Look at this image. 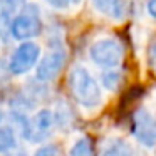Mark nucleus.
<instances>
[{
  "instance_id": "6",
  "label": "nucleus",
  "mask_w": 156,
  "mask_h": 156,
  "mask_svg": "<svg viewBox=\"0 0 156 156\" xmlns=\"http://www.w3.org/2000/svg\"><path fill=\"white\" fill-rule=\"evenodd\" d=\"M66 59H67V54H66L64 49H52L49 51L41 61L37 62V79L39 81H44V82H49V81H54L61 71L64 69L66 66Z\"/></svg>"
},
{
  "instance_id": "10",
  "label": "nucleus",
  "mask_w": 156,
  "mask_h": 156,
  "mask_svg": "<svg viewBox=\"0 0 156 156\" xmlns=\"http://www.w3.org/2000/svg\"><path fill=\"white\" fill-rule=\"evenodd\" d=\"M17 146V134L12 126H4L0 128V154L12 151Z\"/></svg>"
},
{
  "instance_id": "18",
  "label": "nucleus",
  "mask_w": 156,
  "mask_h": 156,
  "mask_svg": "<svg viewBox=\"0 0 156 156\" xmlns=\"http://www.w3.org/2000/svg\"><path fill=\"white\" fill-rule=\"evenodd\" d=\"M146 9H148V14L156 20V0H148V4H146Z\"/></svg>"
},
{
  "instance_id": "20",
  "label": "nucleus",
  "mask_w": 156,
  "mask_h": 156,
  "mask_svg": "<svg viewBox=\"0 0 156 156\" xmlns=\"http://www.w3.org/2000/svg\"><path fill=\"white\" fill-rule=\"evenodd\" d=\"M2 118H4V114H2V111H0V122H2Z\"/></svg>"
},
{
  "instance_id": "14",
  "label": "nucleus",
  "mask_w": 156,
  "mask_h": 156,
  "mask_svg": "<svg viewBox=\"0 0 156 156\" xmlns=\"http://www.w3.org/2000/svg\"><path fill=\"white\" fill-rule=\"evenodd\" d=\"M34 156H61V149L55 144H42L34 153Z\"/></svg>"
},
{
  "instance_id": "3",
  "label": "nucleus",
  "mask_w": 156,
  "mask_h": 156,
  "mask_svg": "<svg viewBox=\"0 0 156 156\" xmlns=\"http://www.w3.org/2000/svg\"><path fill=\"white\" fill-rule=\"evenodd\" d=\"M92 62L99 67L114 69L122 62L124 47L118 39H99L89 49Z\"/></svg>"
},
{
  "instance_id": "11",
  "label": "nucleus",
  "mask_w": 156,
  "mask_h": 156,
  "mask_svg": "<svg viewBox=\"0 0 156 156\" xmlns=\"http://www.w3.org/2000/svg\"><path fill=\"white\" fill-rule=\"evenodd\" d=\"M27 5V0H0V15L7 19H14L20 14V10Z\"/></svg>"
},
{
  "instance_id": "17",
  "label": "nucleus",
  "mask_w": 156,
  "mask_h": 156,
  "mask_svg": "<svg viewBox=\"0 0 156 156\" xmlns=\"http://www.w3.org/2000/svg\"><path fill=\"white\" fill-rule=\"evenodd\" d=\"M148 61H149V66L151 69L156 72V42H153L149 45V51H148Z\"/></svg>"
},
{
  "instance_id": "13",
  "label": "nucleus",
  "mask_w": 156,
  "mask_h": 156,
  "mask_svg": "<svg viewBox=\"0 0 156 156\" xmlns=\"http://www.w3.org/2000/svg\"><path fill=\"white\" fill-rule=\"evenodd\" d=\"M101 81H102V86H104L106 89L116 91V89L119 87V84H121V81H122V76H121V72L114 71V69H108V71L102 74Z\"/></svg>"
},
{
  "instance_id": "7",
  "label": "nucleus",
  "mask_w": 156,
  "mask_h": 156,
  "mask_svg": "<svg viewBox=\"0 0 156 156\" xmlns=\"http://www.w3.org/2000/svg\"><path fill=\"white\" fill-rule=\"evenodd\" d=\"M55 126V116L49 109H41L29 122L27 136L34 143H42L52 134Z\"/></svg>"
},
{
  "instance_id": "4",
  "label": "nucleus",
  "mask_w": 156,
  "mask_h": 156,
  "mask_svg": "<svg viewBox=\"0 0 156 156\" xmlns=\"http://www.w3.org/2000/svg\"><path fill=\"white\" fill-rule=\"evenodd\" d=\"M131 133L141 146H156V118L146 109H138L133 116Z\"/></svg>"
},
{
  "instance_id": "2",
  "label": "nucleus",
  "mask_w": 156,
  "mask_h": 156,
  "mask_svg": "<svg viewBox=\"0 0 156 156\" xmlns=\"http://www.w3.org/2000/svg\"><path fill=\"white\" fill-rule=\"evenodd\" d=\"M42 30L41 12L37 5H25L20 10V14L12 19L10 24V35L17 41H30L37 37Z\"/></svg>"
},
{
  "instance_id": "12",
  "label": "nucleus",
  "mask_w": 156,
  "mask_h": 156,
  "mask_svg": "<svg viewBox=\"0 0 156 156\" xmlns=\"http://www.w3.org/2000/svg\"><path fill=\"white\" fill-rule=\"evenodd\" d=\"M69 156H96L94 144L89 138H81L72 144Z\"/></svg>"
},
{
  "instance_id": "15",
  "label": "nucleus",
  "mask_w": 156,
  "mask_h": 156,
  "mask_svg": "<svg viewBox=\"0 0 156 156\" xmlns=\"http://www.w3.org/2000/svg\"><path fill=\"white\" fill-rule=\"evenodd\" d=\"M10 24H12L10 19L0 15V39L2 41H7L10 37Z\"/></svg>"
},
{
  "instance_id": "19",
  "label": "nucleus",
  "mask_w": 156,
  "mask_h": 156,
  "mask_svg": "<svg viewBox=\"0 0 156 156\" xmlns=\"http://www.w3.org/2000/svg\"><path fill=\"white\" fill-rule=\"evenodd\" d=\"M5 156H27L25 154V151H14V153H5Z\"/></svg>"
},
{
  "instance_id": "9",
  "label": "nucleus",
  "mask_w": 156,
  "mask_h": 156,
  "mask_svg": "<svg viewBox=\"0 0 156 156\" xmlns=\"http://www.w3.org/2000/svg\"><path fill=\"white\" fill-rule=\"evenodd\" d=\"M102 156H136V151L124 139H114L106 146V149L102 151Z\"/></svg>"
},
{
  "instance_id": "16",
  "label": "nucleus",
  "mask_w": 156,
  "mask_h": 156,
  "mask_svg": "<svg viewBox=\"0 0 156 156\" xmlns=\"http://www.w3.org/2000/svg\"><path fill=\"white\" fill-rule=\"evenodd\" d=\"M49 5H52V7H55V9H66V7H69V5H74V4H77L79 0H45Z\"/></svg>"
},
{
  "instance_id": "1",
  "label": "nucleus",
  "mask_w": 156,
  "mask_h": 156,
  "mask_svg": "<svg viewBox=\"0 0 156 156\" xmlns=\"http://www.w3.org/2000/svg\"><path fill=\"white\" fill-rule=\"evenodd\" d=\"M69 89L74 99L86 109H94L101 104L102 94L98 81L82 66H76L69 72Z\"/></svg>"
},
{
  "instance_id": "5",
  "label": "nucleus",
  "mask_w": 156,
  "mask_h": 156,
  "mask_svg": "<svg viewBox=\"0 0 156 156\" xmlns=\"http://www.w3.org/2000/svg\"><path fill=\"white\" fill-rule=\"evenodd\" d=\"M41 59V47L32 41H25L14 51L9 62V69L12 74L22 76L29 72Z\"/></svg>"
},
{
  "instance_id": "8",
  "label": "nucleus",
  "mask_w": 156,
  "mask_h": 156,
  "mask_svg": "<svg viewBox=\"0 0 156 156\" xmlns=\"http://www.w3.org/2000/svg\"><path fill=\"white\" fill-rule=\"evenodd\" d=\"M94 9L111 19H121L126 12L124 0H91Z\"/></svg>"
}]
</instances>
